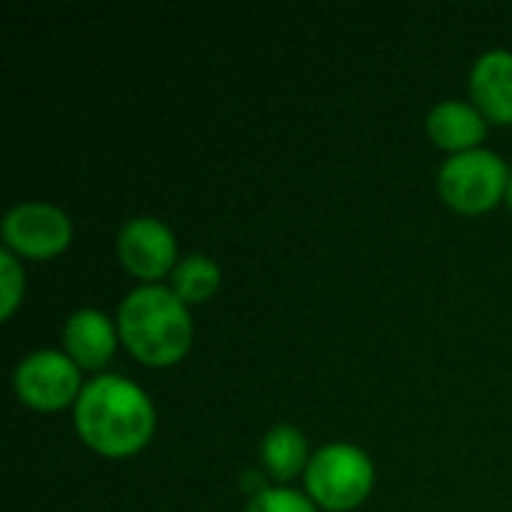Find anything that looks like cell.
Returning a JSON list of instances; mask_svg holds the SVG:
<instances>
[{
  "label": "cell",
  "instance_id": "2",
  "mask_svg": "<svg viewBox=\"0 0 512 512\" xmlns=\"http://www.w3.org/2000/svg\"><path fill=\"white\" fill-rule=\"evenodd\" d=\"M123 345L147 366L177 363L192 342V318L186 303L165 285L132 288L117 315Z\"/></svg>",
  "mask_w": 512,
  "mask_h": 512
},
{
  "label": "cell",
  "instance_id": "6",
  "mask_svg": "<svg viewBox=\"0 0 512 512\" xmlns=\"http://www.w3.org/2000/svg\"><path fill=\"white\" fill-rule=\"evenodd\" d=\"M69 240H72V222L54 204L24 201L3 216V243L12 255L51 258L63 252Z\"/></svg>",
  "mask_w": 512,
  "mask_h": 512
},
{
  "label": "cell",
  "instance_id": "13",
  "mask_svg": "<svg viewBox=\"0 0 512 512\" xmlns=\"http://www.w3.org/2000/svg\"><path fill=\"white\" fill-rule=\"evenodd\" d=\"M246 512H315L312 501L294 489H264L252 498V504L246 507Z\"/></svg>",
  "mask_w": 512,
  "mask_h": 512
},
{
  "label": "cell",
  "instance_id": "8",
  "mask_svg": "<svg viewBox=\"0 0 512 512\" xmlns=\"http://www.w3.org/2000/svg\"><path fill=\"white\" fill-rule=\"evenodd\" d=\"M471 96L483 117L512 123V51L492 48L477 57L471 69Z\"/></svg>",
  "mask_w": 512,
  "mask_h": 512
},
{
  "label": "cell",
  "instance_id": "5",
  "mask_svg": "<svg viewBox=\"0 0 512 512\" xmlns=\"http://www.w3.org/2000/svg\"><path fill=\"white\" fill-rule=\"evenodd\" d=\"M78 366L69 354L36 351L15 366V393L36 411H60L81 396Z\"/></svg>",
  "mask_w": 512,
  "mask_h": 512
},
{
  "label": "cell",
  "instance_id": "3",
  "mask_svg": "<svg viewBox=\"0 0 512 512\" xmlns=\"http://www.w3.org/2000/svg\"><path fill=\"white\" fill-rule=\"evenodd\" d=\"M375 483L372 459L354 444L321 447L306 468V492L324 510H354L366 501Z\"/></svg>",
  "mask_w": 512,
  "mask_h": 512
},
{
  "label": "cell",
  "instance_id": "9",
  "mask_svg": "<svg viewBox=\"0 0 512 512\" xmlns=\"http://www.w3.org/2000/svg\"><path fill=\"white\" fill-rule=\"evenodd\" d=\"M63 345H66V354L75 360V366L99 369L111 360L117 333L108 315H102L99 309H78L63 324Z\"/></svg>",
  "mask_w": 512,
  "mask_h": 512
},
{
  "label": "cell",
  "instance_id": "14",
  "mask_svg": "<svg viewBox=\"0 0 512 512\" xmlns=\"http://www.w3.org/2000/svg\"><path fill=\"white\" fill-rule=\"evenodd\" d=\"M0 294H3V312L0 315L12 318V312L24 294V270L9 249L0 252Z\"/></svg>",
  "mask_w": 512,
  "mask_h": 512
},
{
  "label": "cell",
  "instance_id": "4",
  "mask_svg": "<svg viewBox=\"0 0 512 512\" xmlns=\"http://www.w3.org/2000/svg\"><path fill=\"white\" fill-rule=\"evenodd\" d=\"M510 171L492 150L453 153L438 171V189L444 201L459 213H483L507 195Z\"/></svg>",
  "mask_w": 512,
  "mask_h": 512
},
{
  "label": "cell",
  "instance_id": "7",
  "mask_svg": "<svg viewBox=\"0 0 512 512\" xmlns=\"http://www.w3.org/2000/svg\"><path fill=\"white\" fill-rule=\"evenodd\" d=\"M117 255L129 273L141 279H159L177 267V240L165 222L153 216H135L117 234Z\"/></svg>",
  "mask_w": 512,
  "mask_h": 512
},
{
  "label": "cell",
  "instance_id": "11",
  "mask_svg": "<svg viewBox=\"0 0 512 512\" xmlns=\"http://www.w3.org/2000/svg\"><path fill=\"white\" fill-rule=\"evenodd\" d=\"M261 462L273 480L288 483L309 468V444L297 426H276L261 441Z\"/></svg>",
  "mask_w": 512,
  "mask_h": 512
},
{
  "label": "cell",
  "instance_id": "15",
  "mask_svg": "<svg viewBox=\"0 0 512 512\" xmlns=\"http://www.w3.org/2000/svg\"><path fill=\"white\" fill-rule=\"evenodd\" d=\"M507 201H510V207H512V171H510V180H507Z\"/></svg>",
  "mask_w": 512,
  "mask_h": 512
},
{
  "label": "cell",
  "instance_id": "1",
  "mask_svg": "<svg viewBox=\"0 0 512 512\" xmlns=\"http://www.w3.org/2000/svg\"><path fill=\"white\" fill-rule=\"evenodd\" d=\"M153 423L156 417L147 393L120 375L93 378L75 399L78 435L87 447L111 459L141 450L153 435Z\"/></svg>",
  "mask_w": 512,
  "mask_h": 512
},
{
  "label": "cell",
  "instance_id": "12",
  "mask_svg": "<svg viewBox=\"0 0 512 512\" xmlns=\"http://www.w3.org/2000/svg\"><path fill=\"white\" fill-rule=\"evenodd\" d=\"M219 264L207 255H189L171 270V291L183 303H201L216 294L219 288Z\"/></svg>",
  "mask_w": 512,
  "mask_h": 512
},
{
  "label": "cell",
  "instance_id": "10",
  "mask_svg": "<svg viewBox=\"0 0 512 512\" xmlns=\"http://www.w3.org/2000/svg\"><path fill=\"white\" fill-rule=\"evenodd\" d=\"M426 132L432 135V141L438 147L465 153V150H477V144L486 138V117L477 105L447 99L429 111Z\"/></svg>",
  "mask_w": 512,
  "mask_h": 512
}]
</instances>
